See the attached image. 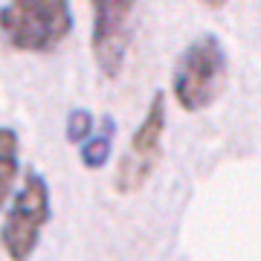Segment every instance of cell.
Returning a JSON list of instances; mask_svg holds the SVG:
<instances>
[{"label": "cell", "instance_id": "cell-1", "mask_svg": "<svg viewBox=\"0 0 261 261\" xmlns=\"http://www.w3.org/2000/svg\"><path fill=\"white\" fill-rule=\"evenodd\" d=\"M73 32L64 0H12L0 6V35L15 53H53Z\"/></svg>", "mask_w": 261, "mask_h": 261}, {"label": "cell", "instance_id": "cell-2", "mask_svg": "<svg viewBox=\"0 0 261 261\" xmlns=\"http://www.w3.org/2000/svg\"><path fill=\"white\" fill-rule=\"evenodd\" d=\"M226 82V53L224 44L215 35H200L180 53L174 75H171V93L174 102L186 113L206 111L221 96Z\"/></svg>", "mask_w": 261, "mask_h": 261}, {"label": "cell", "instance_id": "cell-3", "mask_svg": "<svg viewBox=\"0 0 261 261\" xmlns=\"http://www.w3.org/2000/svg\"><path fill=\"white\" fill-rule=\"evenodd\" d=\"M49 218H53L49 183L44 180V174L29 168L23 174V186L12 197V206L6 209L3 224H0V247L6 252V258L9 261L32 258Z\"/></svg>", "mask_w": 261, "mask_h": 261}, {"label": "cell", "instance_id": "cell-4", "mask_svg": "<svg viewBox=\"0 0 261 261\" xmlns=\"http://www.w3.org/2000/svg\"><path fill=\"white\" fill-rule=\"evenodd\" d=\"M166 119H168V102L166 93L157 90L151 96L145 116H142L140 128L134 130L128 142V151L119 157L116 174H113V189L119 195H134L140 192L151 180L160 157H163V134H166Z\"/></svg>", "mask_w": 261, "mask_h": 261}, {"label": "cell", "instance_id": "cell-5", "mask_svg": "<svg viewBox=\"0 0 261 261\" xmlns=\"http://www.w3.org/2000/svg\"><path fill=\"white\" fill-rule=\"evenodd\" d=\"M93 32H90V49L99 73L113 82L122 75L125 58L130 47V20L137 3L128 0H93Z\"/></svg>", "mask_w": 261, "mask_h": 261}, {"label": "cell", "instance_id": "cell-6", "mask_svg": "<svg viewBox=\"0 0 261 261\" xmlns=\"http://www.w3.org/2000/svg\"><path fill=\"white\" fill-rule=\"evenodd\" d=\"M18 171H20V140L12 128L0 125V212L9 203Z\"/></svg>", "mask_w": 261, "mask_h": 261}, {"label": "cell", "instance_id": "cell-7", "mask_svg": "<svg viewBox=\"0 0 261 261\" xmlns=\"http://www.w3.org/2000/svg\"><path fill=\"white\" fill-rule=\"evenodd\" d=\"M113 134H116V125H113L111 116H105V119H102V130H99V134H93V137L82 145V151H79V157H82V166L84 168L96 171V168H102L105 163H108L111 148H113Z\"/></svg>", "mask_w": 261, "mask_h": 261}, {"label": "cell", "instance_id": "cell-8", "mask_svg": "<svg viewBox=\"0 0 261 261\" xmlns=\"http://www.w3.org/2000/svg\"><path fill=\"white\" fill-rule=\"evenodd\" d=\"M67 140L73 145H84V142L93 137V113L84 111V108H75L70 116H67Z\"/></svg>", "mask_w": 261, "mask_h": 261}]
</instances>
